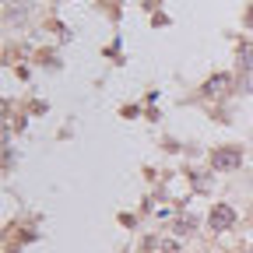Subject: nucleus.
<instances>
[{
	"label": "nucleus",
	"instance_id": "nucleus-1",
	"mask_svg": "<svg viewBox=\"0 0 253 253\" xmlns=\"http://www.w3.org/2000/svg\"><path fill=\"white\" fill-rule=\"evenodd\" d=\"M239 166H243V151L239 148H218V151H211V169L229 172V169H239Z\"/></svg>",
	"mask_w": 253,
	"mask_h": 253
},
{
	"label": "nucleus",
	"instance_id": "nucleus-2",
	"mask_svg": "<svg viewBox=\"0 0 253 253\" xmlns=\"http://www.w3.org/2000/svg\"><path fill=\"white\" fill-rule=\"evenodd\" d=\"M208 221H211V229L225 232V229H232V225H236V211H232L229 204H214V208H211V214H208Z\"/></svg>",
	"mask_w": 253,
	"mask_h": 253
},
{
	"label": "nucleus",
	"instance_id": "nucleus-3",
	"mask_svg": "<svg viewBox=\"0 0 253 253\" xmlns=\"http://www.w3.org/2000/svg\"><path fill=\"white\" fill-rule=\"evenodd\" d=\"M229 84H232V78L229 74H214V78H208V84H204V95H225L229 91Z\"/></svg>",
	"mask_w": 253,
	"mask_h": 253
},
{
	"label": "nucleus",
	"instance_id": "nucleus-4",
	"mask_svg": "<svg viewBox=\"0 0 253 253\" xmlns=\"http://www.w3.org/2000/svg\"><path fill=\"white\" fill-rule=\"evenodd\" d=\"M239 67L243 71H253V42H243L239 46Z\"/></svg>",
	"mask_w": 253,
	"mask_h": 253
},
{
	"label": "nucleus",
	"instance_id": "nucleus-5",
	"mask_svg": "<svg viewBox=\"0 0 253 253\" xmlns=\"http://www.w3.org/2000/svg\"><path fill=\"white\" fill-rule=\"evenodd\" d=\"M176 229H179V232H190V229H194V218H190V214H183V218H179V225H176Z\"/></svg>",
	"mask_w": 253,
	"mask_h": 253
},
{
	"label": "nucleus",
	"instance_id": "nucleus-6",
	"mask_svg": "<svg viewBox=\"0 0 253 253\" xmlns=\"http://www.w3.org/2000/svg\"><path fill=\"white\" fill-rule=\"evenodd\" d=\"M162 253H176V246L172 243H162Z\"/></svg>",
	"mask_w": 253,
	"mask_h": 253
},
{
	"label": "nucleus",
	"instance_id": "nucleus-7",
	"mask_svg": "<svg viewBox=\"0 0 253 253\" xmlns=\"http://www.w3.org/2000/svg\"><path fill=\"white\" fill-rule=\"evenodd\" d=\"M246 25H250V28H253V7H250V14H246Z\"/></svg>",
	"mask_w": 253,
	"mask_h": 253
}]
</instances>
